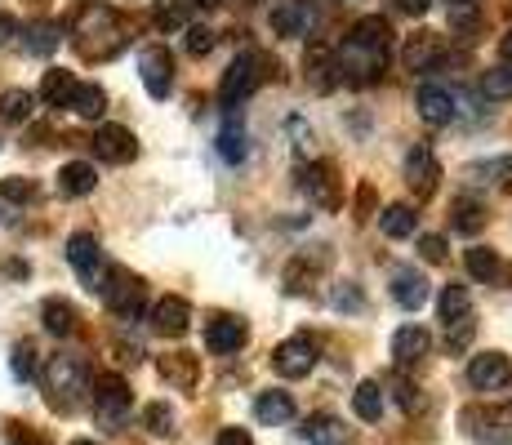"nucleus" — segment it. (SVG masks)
<instances>
[{
  "instance_id": "4c0bfd02",
  "label": "nucleus",
  "mask_w": 512,
  "mask_h": 445,
  "mask_svg": "<svg viewBox=\"0 0 512 445\" xmlns=\"http://www.w3.org/2000/svg\"><path fill=\"white\" fill-rule=\"evenodd\" d=\"M468 272L477 276V281H495L499 276V254L486 250V245H472L468 250Z\"/></svg>"
},
{
  "instance_id": "9b49d317",
  "label": "nucleus",
  "mask_w": 512,
  "mask_h": 445,
  "mask_svg": "<svg viewBox=\"0 0 512 445\" xmlns=\"http://www.w3.org/2000/svg\"><path fill=\"white\" fill-rule=\"evenodd\" d=\"M94 156L107 165H125L139 156V138H134L125 125H98L94 134Z\"/></svg>"
},
{
  "instance_id": "ddd939ff",
  "label": "nucleus",
  "mask_w": 512,
  "mask_h": 445,
  "mask_svg": "<svg viewBox=\"0 0 512 445\" xmlns=\"http://www.w3.org/2000/svg\"><path fill=\"white\" fill-rule=\"evenodd\" d=\"M139 72H143L147 94L165 98V94H170V85H174V58H170V49H165V45L143 49V54H139Z\"/></svg>"
},
{
  "instance_id": "6e6d98bb",
  "label": "nucleus",
  "mask_w": 512,
  "mask_h": 445,
  "mask_svg": "<svg viewBox=\"0 0 512 445\" xmlns=\"http://www.w3.org/2000/svg\"><path fill=\"white\" fill-rule=\"evenodd\" d=\"M187 5H196V9H219L223 0H187Z\"/></svg>"
},
{
  "instance_id": "f257e3e1",
  "label": "nucleus",
  "mask_w": 512,
  "mask_h": 445,
  "mask_svg": "<svg viewBox=\"0 0 512 445\" xmlns=\"http://www.w3.org/2000/svg\"><path fill=\"white\" fill-rule=\"evenodd\" d=\"M41 379H45L49 401H54L58 410H72L76 397L85 392V383H90V370H85V361H76V356H49Z\"/></svg>"
},
{
  "instance_id": "c85d7f7f",
  "label": "nucleus",
  "mask_w": 512,
  "mask_h": 445,
  "mask_svg": "<svg viewBox=\"0 0 512 445\" xmlns=\"http://www.w3.org/2000/svg\"><path fill=\"white\" fill-rule=\"evenodd\" d=\"M41 321L49 334H58V339H67V334L76 330V308L67 299H45L41 303Z\"/></svg>"
},
{
  "instance_id": "f8f14e48",
  "label": "nucleus",
  "mask_w": 512,
  "mask_h": 445,
  "mask_svg": "<svg viewBox=\"0 0 512 445\" xmlns=\"http://www.w3.org/2000/svg\"><path fill=\"white\" fill-rule=\"evenodd\" d=\"M299 187L308 192V201L317 210H339V178H334V165L317 161L308 170H299Z\"/></svg>"
},
{
  "instance_id": "ea45409f",
  "label": "nucleus",
  "mask_w": 512,
  "mask_h": 445,
  "mask_svg": "<svg viewBox=\"0 0 512 445\" xmlns=\"http://www.w3.org/2000/svg\"><path fill=\"white\" fill-rule=\"evenodd\" d=\"M156 27L161 32H179V27H187V9L179 5V0H170V5H156Z\"/></svg>"
},
{
  "instance_id": "a18cd8bd",
  "label": "nucleus",
  "mask_w": 512,
  "mask_h": 445,
  "mask_svg": "<svg viewBox=\"0 0 512 445\" xmlns=\"http://www.w3.org/2000/svg\"><path fill=\"white\" fill-rule=\"evenodd\" d=\"M419 254L428 263H441L446 259V236H419Z\"/></svg>"
},
{
  "instance_id": "f03ea898",
  "label": "nucleus",
  "mask_w": 512,
  "mask_h": 445,
  "mask_svg": "<svg viewBox=\"0 0 512 445\" xmlns=\"http://www.w3.org/2000/svg\"><path fill=\"white\" fill-rule=\"evenodd\" d=\"M464 428L472 441L481 445H512V405H468L464 414Z\"/></svg>"
},
{
  "instance_id": "1a4fd4ad",
  "label": "nucleus",
  "mask_w": 512,
  "mask_h": 445,
  "mask_svg": "<svg viewBox=\"0 0 512 445\" xmlns=\"http://www.w3.org/2000/svg\"><path fill=\"white\" fill-rule=\"evenodd\" d=\"M245 339H250V330H245L241 316L219 312V316H210V325H205V348H210L214 356H232V352H241V348H245Z\"/></svg>"
},
{
  "instance_id": "5fc2aeb1",
  "label": "nucleus",
  "mask_w": 512,
  "mask_h": 445,
  "mask_svg": "<svg viewBox=\"0 0 512 445\" xmlns=\"http://www.w3.org/2000/svg\"><path fill=\"white\" fill-rule=\"evenodd\" d=\"M499 54H504V63L512 67V27H508V32H504V41H499Z\"/></svg>"
},
{
  "instance_id": "bb28decb",
  "label": "nucleus",
  "mask_w": 512,
  "mask_h": 445,
  "mask_svg": "<svg viewBox=\"0 0 512 445\" xmlns=\"http://www.w3.org/2000/svg\"><path fill=\"white\" fill-rule=\"evenodd\" d=\"M437 308H441V321H446V330H450V325H459V321H472V294L464 285H446Z\"/></svg>"
},
{
  "instance_id": "c03bdc74",
  "label": "nucleus",
  "mask_w": 512,
  "mask_h": 445,
  "mask_svg": "<svg viewBox=\"0 0 512 445\" xmlns=\"http://www.w3.org/2000/svg\"><path fill=\"white\" fill-rule=\"evenodd\" d=\"M446 9H450V23H455V27H472V23H477V0H446Z\"/></svg>"
},
{
  "instance_id": "a19ab883",
  "label": "nucleus",
  "mask_w": 512,
  "mask_h": 445,
  "mask_svg": "<svg viewBox=\"0 0 512 445\" xmlns=\"http://www.w3.org/2000/svg\"><path fill=\"white\" fill-rule=\"evenodd\" d=\"M183 49H187V54H210V49H214V32H210V27H201V23L183 27Z\"/></svg>"
},
{
  "instance_id": "412c9836",
  "label": "nucleus",
  "mask_w": 512,
  "mask_h": 445,
  "mask_svg": "<svg viewBox=\"0 0 512 445\" xmlns=\"http://www.w3.org/2000/svg\"><path fill=\"white\" fill-rule=\"evenodd\" d=\"M254 419L268 423V428H281V423L294 419V397L290 392H281V388L259 392V401H254Z\"/></svg>"
},
{
  "instance_id": "37998d69",
  "label": "nucleus",
  "mask_w": 512,
  "mask_h": 445,
  "mask_svg": "<svg viewBox=\"0 0 512 445\" xmlns=\"http://www.w3.org/2000/svg\"><path fill=\"white\" fill-rule=\"evenodd\" d=\"M285 290H290V294H303V290H312V267L303 263V259H294L290 267H285Z\"/></svg>"
},
{
  "instance_id": "7ed1b4c3",
  "label": "nucleus",
  "mask_w": 512,
  "mask_h": 445,
  "mask_svg": "<svg viewBox=\"0 0 512 445\" xmlns=\"http://www.w3.org/2000/svg\"><path fill=\"white\" fill-rule=\"evenodd\" d=\"M130 383L116 379V374H103V379H94V414L103 428H121L125 419H130Z\"/></svg>"
},
{
  "instance_id": "6ab92c4d",
  "label": "nucleus",
  "mask_w": 512,
  "mask_h": 445,
  "mask_svg": "<svg viewBox=\"0 0 512 445\" xmlns=\"http://www.w3.org/2000/svg\"><path fill=\"white\" fill-rule=\"evenodd\" d=\"M308 27H312L308 0H277V9H272V32L277 36H303Z\"/></svg>"
},
{
  "instance_id": "b1692460",
  "label": "nucleus",
  "mask_w": 512,
  "mask_h": 445,
  "mask_svg": "<svg viewBox=\"0 0 512 445\" xmlns=\"http://www.w3.org/2000/svg\"><path fill=\"white\" fill-rule=\"evenodd\" d=\"M303 441L308 445H348V428H343V419H334V414H308Z\"/></svg>"
},
{
  "instance_id": "7c9ffc66",
  "label": "nucleus",
  "mask_w": 512,
  "mask_h": 445,
  "mask_svg": "<svg viewBox=\"0 0 512 445\" xmlns=\"http://www.w3.org/2000/svg\"><path fill=\"white\" fill-rule=\"evenodd\" d=\"M352 410H357V419H366V423H379V414H383V388L374 379H366L357 392H352Z\"/></svg>"
},
{
  "instance_id": "c9c22d12",
  "label": "nucleus",
  "mask_w": 512,
  "mask_h": 445,
  "mask_svg": "<svg viewBox=\"0 0 512 445\" xmlns=\"http://www.w3.org/2000/svg\"><path fill=\"white\" fill-rule=\"evenodd\" d=\"M9 370H14V379L18 383H32L36 374H41V361H36V343H18L14 356H9Z\"/></svg>"
},
{
  "instance_id": "09e8293b",
  "label": "nucleus",
  "mask_w": 512,
  "mask_h": 445,
  "mask_svg": "<svg viewBox=\"0 0 512 445\" xmlns=\"http://www.w3.org/2000/svg\"><path fill=\"white\" fill-rule=\"evenodd\" d=\"M397 401H401V410H419V405H423L415 383H397Z\"/></svg>"
},
{
  "instance_id": "4d7b16f0",
  "label": "nucleus",
  "mask_w": 512,
  "mask_h": 445,
  "mask_svg": "<svg viewBox=\"0 0 512 445\" xmlns=\"http://www.w3.org/2000/svg\"><path fill=\"white\" fill-rule=\"evenodd\" d=\"M72 445H94V441H72Z\"/></svg>"
},
{
  "instance_id": "f704fd0d",
  "label": "nucleus",
  "mask_w": 512,
  "mask_h": 445,
  "mask_svg": "<svg viewBox=\"0 0 512 445\" xmlns=\"http://www.w3.org/2000/svg\"><path fill=\"white\" fill-rule=\"evenodd\" d=\"M455 219H450V227H455V232H464V236H477L481 227H486V205H477V201H455Z\"/></svg>"
},
{
  "instance_id": "79ce46f5",
  "label": "nucleus",
  "mask_w": 512,
  "mask_h": 445,
  "mask_svg": "<svg viewBox=\"0 0 512 445\" xmlns=\"http://www.w3.org/2000/svg\"><path fill=\"white\" fill-rule=\"evenodd\" d=\"M219 152L228 156V161H245V134H241V125L228 121V130L219 134Z\"/></svg>"
},
{
  "instance_id": "4468645a",
  "label": "nucleus",
  "mask_w": 512,
  "mask_h": 445,
  "mask_svg": "<svg viewBox=\"0 0 512 445\" xmlns=\"http://www.w3.org/2000/svg\"><path fill=\"white\" fill-rule=\"evenodd\" d=\"M419 116L428 125H450L459 116V94L441 85H423L419 89Z\"/></svg>"
},
{
  "instance_id": "603ef678",
  "label": "nucleus",
  "mask_w": 512,
  "mask_h": 445,
  "mask_svg": "<svg viewBox=\"0 0 512 445\" xmlns=\"http://www.w3.org/2000/svg\"><path fill=\"white\" fill-rule=\"evenodd\" d=\"M397 5L406 9V14H428V5H432V0H397Z\"/></svg>"
},
{
  "instance_id": "58836bf2",
  "label": "nucleus",
  "mask_w": 512,
  "mask_h": 445,
  "mask_svg": "<svg viewBox=\"0 0 512 445\" xmlns=\"http://www.w3.org/2000/svg\"><path fill=\"white\" fill-rule=\"evenodd\" d=\"M143 423H147V432H156V437H170L174 432V410L156 401V405H147L143 410Z\"/></svg>"
},
{
  "instance_id": "49530a36",
  "label": "nucleus",
  "mask_w": 512,
  "mask_h": 445,
  "mask_svg": "<svg viewBox=\"0 0 512 445\" xmlns=\"http://www.w3.org/2000/svg\"><path fill=\"white\" fill-rule=\"evenodd\" d=\"M9 445H49L41 432H32V428H23V423H14V432H9Z\"/></svg>"
},
{
  "instance_id": "423d86ee",
  "label": "nucleus",
  "mask_w": 512,
  "mask_h": 445,
  "mask_svg": "<svg viewBox=\"0 0 512 445\" xmlns=\"http://www.w3.org/2000/svg\"><path fill=\"white\" fill-rule=\"evenodd\" d=\"M312 365H317V343L308 339V334H294V339H285L277 352H272V370L281 374V379H303V374H312Z\"/></svg>"
},
{
  "instance_id": "dca6fc26",
  "label": "nucleus",
  "mask_w": 512,
  "mask_h": 445,
  "mask_svg": "<svg viewBox=\"0 0 512 445\" xmlns=\"http://www.w3.org/2000/svg\"><path fill=\"white\" fill-rule=\"evenodd\" d=\"M428 352H432V334L423 330V325H401V330L392 334V361H397L401 370L419 365Z\"/></svg>"
},
{
  "instance_id": "0eeeda50",
  "label": "nucleus",
  "mask_w": 512,
  "mask_h": 445,
  "mask_svg": "<svg viewBox=\"0 0 512 445\" xmlns=\"http://www.w3.org/2000/svg\"><path fill=\"white\" fill-rule=\"evenodd\" d=\"M67 263L81 272V281L90 285V290H98L107 276V263H103V250H98V241L90 232H76L72 241H67Z\"/></svg>"
},
{
  "instance_id": "2f4dec72",
  "label": "nucleus",
  "mask_w": 512,
  "mask_h": 445,
  "mask_svg": "<svg viewBox=\"0 0 512 445\" xmlns=\"http://www.w3.org/2000/svg\"><path fill=\"white\" fill-rule=\"evenodd\" d=\"M72 107L76 116H81V121H98V116H103V107H107V94L98 85H76V94H72Z\"/></svg>"
},
{
  "instance_id": "6e6552de",
  "label": "nucleus",
  "mask_w": 512,
  "mask_h": 445,
  "mask_svg": "<svg viewBox=\"0 0 512 445\" xmlns=\"http://www.w3.org/2000/svg\"><path fill=\"white\" fill-rule=\"evenodd\" d=\"M259 89V58L254 54H241L236 63L223 72V85H219V98L228 107H236V103H245V98Z\"/></svg>"
},
{
  "instance_id": "4be33fe9",
  "label": "nucleus",
  "mask_w": 512,
  "mask_h": 445,
  "mask_svg": "<svg viewBox=\"0 0 512 445\" xmlns=\"http://www.w3.org/2000/svg\"><path fill=\"white\" fill-rule=\"evenodd\" d=\"M392 299H397L406 312H419L423 303H428V281H423L415 267H401V272L392 276Z\"/></svg>"
},
{
  "instance_id": "9d476101",
  "label": "nucleus",
  "mask_w": 512,
  "mask_h": 445,
  "mask_svg": "<svg viewBox=\"0 0 512 445\" xmlns=\"http://www.w3.org/2000/svg\"><path fill=\"white\" fill-rule=\"evenodd\" d=\"M508 379H512V361L504 352H481L468 361V383L477 392H499L508 388Z\"/></svg>"
},
{
  "instance_id": "e433bc0d",
  "label": "nucleus",
  "mask_w": 512,
  "mask_h": 445,
  "mask_svg": "<svg viewBox=\"0 0 512 445\" xmlns=\"http://www.w3.org/2000/svg\"><path fill=\"white\" fill-rule=\"evenodd\" d=\"M481 94L495 98V103H504V98H512V67H490L486 76H481Z\"/></svg>"
},
{
  "instance_id": "72a5a7b5",
  "label": "nucleus",
  "mask_w": 512,
  "mask_h": 445,
  "mask_svg": "<svg viewBox=\"0 0 512 445\" xmlns=\"http://www.w3.org/2000/svg\"><path fill=\"white\" fill-rule=\"evenodd\" d=\"M32 107H36V98L27 94V89H5V94H0V121L23 125L27 116H32Z\"/></svg>"
},
{
  "instance_id": "c756f323",
  "label": "nucleus",
  "mask_w": 512,
  "mask_h": 445,
  "mask_svg": "<svg viewBox=\"0 0 512 445\" xmlns=\"http://www.w3.org/2000/svg\"><path fill=\"white\" fill-rule=\"evenodd\" d=\"M308 76L317 89H330L334 81H339V67H334V54L326 45H312L308 49Z\"/></svg>"
},
{
  "instance_id": "39448f33",
  "label": "nucleus",
  "mask_w": 512,
  "mask_h": 445,
  "mask_svg": "<svg viewBox=\"0 0 512 445\" xmlns=\"http://www.w3.org/2000/svg\"><path fill=\"white\" fill-rule=\"evenodd\" d=\"M98 36H107L112 45H121V23H116V14L107 5H85L81 14H76V49L90 58Z\"/></svg>"
},
{
  "instance_id": "393cba45",
  "label": "nucleus",
  "mask_w": 512,
  "mask_h": 445,
  "mask_svg": "<svg viewBox=\"0 0 512 445\" xmlns=\"http://www.w3.org/2000/svg\"><path fill=\"white\" fill-rule=\"evenodd\" d=\"M94 183H98V174L90 161H67L58 170V196H90Z\"/></svg>"
},
{
  "instance_id": "864d4df0",
  "label": "nucleus",
  "mask_w": 512,
  "mask_h": 445,
  "mask_svg": "<svg viewBox=\"0 0 512 445\" xmlns=\"http://www.w3.org/2000/svg\"><path fill=\"white\" fill-rule=\"evenodd\" d=\"M18 32V23H14V14H0V41H9V36Z\"/></svg>"
},
{
  "instance_id": "a878e982",
  "label": "nucleus",
  "mask_w": 512,
  "mask_h": 445,
  "mask_svg": "<svg viewBox=\"0 0 512 445\" xmlns=\"http://www.w3.org/2000/svg\"><path fill=\"white\" fill-rule=\"evenodd\" d=\"M76 76L72 72H63V67H49L45 72V81H41V98H45V107H67L72 103V94H76Z\"/></svg>"
},
{
  "instance_id": "f3484780",
  "label": "nucleus",
  "mask_w": 512,
  "mask_h": 445,
  "mask_svg": "<svg viewBox=\"0 0 512 445\" xmlns=\"http://www.w3.org/2000/svg\"><path fill=\"white\" fill-rule=\"evenodd\" d=\"M388 41H392V27H388V18H379V14L357 18V23H352V32H348V45L352 49H370V54H383Z\"/></svg>"
},
{
  "instance_id": "473e14b6",
  "label": "nucleus",
  "mask_w": 512,
  "mask_h": 445,
  "mask_svg": "<svg viewBox=\"0 0 512 445\" xmlns=\"http://www.w3.org/2000/svg\"><path fill=\"white\" fill-rule=\"evenodd\" d=\"M58 36H63L58 32V23H32L23 32V49L27 54H36V58H45V54H54L58 49Z\"/></svg>"
},
{
  "instance_id": "20e7f679",
  "label": "nucleus",
  "mask_w": 512,
  "mask_h": 445,
  "mask_svg": "<svg viewBox=\"0 0 512 445\" xmlns=\"http://www.w3.org/2000/svg\"><path fill=\"white\" fill-rule=\"evenodd\" d=\"M98 294H103L107 308H112L116 316H125V321H134V316L143 312V281L130 276V272H121V267H107Z\"/></svg>"
},
{
  "instance_id": "cd10ccee",
  "label": "nucleus",
  "mask_w": 512,
  "mask_h": 445,
  "mask_svg": "<svg viewBox=\"0 0 512 445\" xmlns=\"http://www.w3.org/2000/svg\"><path fill=\"white\" fill-rule=\"evenodd\" d=\"M415 223H419V214L410 210V205H388V210L379 214V232L392 236V241H406V236H415Z\"/></svg>"
},
{
  "instance_id": "8fccbe9b",
  "label": "nucleus",
  "mask_w": 512,
  "mask_h": 445,
  "mask_svg": "<svg viewBox=\"0 0 512 445\" xmlns=\"http://www.w3.org/2000/svg\"><path fill=\"white\" fill-rule=\"evenodd\" d=\"M18 214H23V205H18L14 196L0 192V223H18Z\"/></svg>"
},
{
  "instance_id": "aec40b11",
  "label": "nucleus",
  "mask_w": 512,
  "mask_h": 445,
  "mask_svg": "<svg viewBox=\"0 0 512 445\" xmlns=\"http://www.w3.org/2000/svg\"><path fill=\"white\" fill-rule=\"evenodd\" d=\"M161 379L170 383V388H179V392H192L196 379H201V361H196L192 352H170V356H161Z\"/></svg>"
},
{
  "instance_id": "3c124183",
  "label": "nucleus",
  "mask_w": 512,
  "mask_h": 445,
  "mask_svg": "<svg viewBox=\"0 0 512 445\" xmlns=\"http://www.w3.org/2000/svg\"><path fill=\"white\" fill-rule=\"evenodd\" d=\"M214 445H254V441H250V432H245V428H223Z\"/></svg>"
},
{
  "instance_id": "5701e85b",
  "label": "nucleus",
  "mask_w": 512,
  "mask_h": 445,
  "mask_svg": "<svg viewBox=\"0 0 512 445\" xmlns=\"http://www.w3.org/2000/svg\"><path fill=\"white\" fill-rule=\"evenodd\" d=\"M406 178H410V187H415L419 196H432V192H437L441 170H437V161H432L428 147H415V152L406 156Z\"/></svg>"
},
{
  "instance_id": "de8ad7c7",
  "label": "nucleus",
  "mask_w": 512,
  "mask_h": 445,
  "mask_svg": "<svg viewBox=\"0 0 512 445\" xmlns=\"http://www.w3.org/2000/svg\"><path fill=\"white\" fill-rule=\"evenodd\" d=\"M334 308H348V312H357V308H361V294L352 290V285H339V290H334Z\"/></svg>"
},
{
  "instance_id": "a211bd4d",
  "label": "nucleus",
  "mask_w": 512,
  "mask_h": 445,
  "mask_svg": "<svg viewBox=\"0 0 512 445\" xmlns=\"http://www.w3.org/2000/svg\"><path fill=\"white\" fill-rule=\"evenodd\" d=\"M406 67L410 72H432V67L446 58V45H441V36L437 32H419V36H410L406 41Z\"/></svg>"
},
{
  "instance_id": "2eb2a0df",
  "label": "nucleus",
  "mask_w": 512,
  "mask_h": 445,
  "mask_svg": "<svg viewBox=\"0 0 512 445\" xmlns=\"http://www.w3.org/2000/svg\"><path fill=\"white\" fill-rule=\"evenodd\" d=\"M187 325H192V308H187V299H179V294H165V299L152 308V330L165 334V339L187 334Z\"/></svg>"
}]
</instances>
